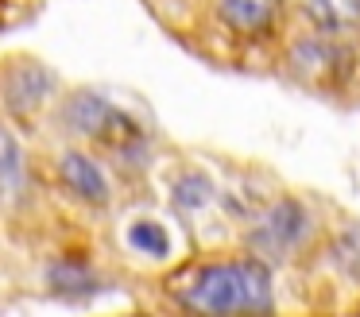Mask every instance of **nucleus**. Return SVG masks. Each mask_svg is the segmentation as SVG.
Returning <instances> with one entry per match:
<instances>
[{
    "mask_svg": "<svg viewBox=\"0 0 360 317\" xmlns=\"http://www.w3.org/2000/svg\"><path fill=\"white\" fill-rule=\"evenodd\" d=\"M58 82L43 62L32 58H16L12 66H4L0 74V105L8 108L12 116H32L55 97Z\"/></svg>",
    "mask_w": 360,
    "mask_h": 317,
    "instance_id": "4",
    "label": "nucleus"
},
{
    "mask_svg": "<svg viewBox=\"0 0 360 317\" xmlns=\"http://www.w3.org/2000/svg\"><path fill=\"white\" fill-rule=\"evenodd\" d=\"M174 298L194 313H267L271 271L264 259H217L186 267L174 278Z\"/></svg>",
    "mask_w": 360,
    "mask_h": 317,
    "instance_id": "1",
    "label": "nucleus"
},
{
    "mask_svg": "<svg viewBox=\"0 0 360 317\" xmlns=\"http://www.w3.org/2000/svg\"><path fill=\"white\" fill-rule=\"evenodd\" d=\"M47 283L55 286V294H66V298H82V294H94L101 290V283H97V271L89 267L86 259H55L47 267Z\"/></svg>",
    "mask_w": 360,
    "mask_h": 317,
    "instance_id": "10",
    "label": "nucleus"
},
{
    "mask_svg": "<svg viewBox=\"0 0 360 317\" xmlns=\"http://www.w3.org/2000/svg\"><path fill=\"white\" fill-rule=\"evenodd\" d=\"M27 193V159L20 139L0 124V201H20Z\"/></svg>",
    "mask_w": 360,
    "mask_h": 317,
    "instance_id": "8",
    "label": "nucleus"
},
{
    "mask_svg": "<svg viewBox=\"0 0 360 317\" xmlns=\"http://www.w3.org/2000/svg\"><path fill=\"white\" fill-rule=\"evenodd\" d=\"M310 232H314L310 209L298 198H279L252 221L248 244H252V252H256V259L279 263V259H290V255L310 240Z\"/></svg>",
    "mask_w": 360,
    "mask_h": 317,
    "instance_id": "3",
    "label": "nucleus"
},
{
    "mask_svg": "<svg viewBox=\"0 0 360 317\" xmlns=\"http://www.w3.org/2000/svg\"><path fill=\"white\" fill-rule=\"evenodd\" d=\"M58 178L70 190V198H78L82 205L105 209L112 201V182L105 174V167L86 151H63L58 155Z\"/></svg>",
    "mask_w": 360,
    "mask_h": 317,
    "instance_id": "6",
    "label": "nucleus"
},
{
    "mask_svg": "<svg viewBox=\"0 0 360 317\" xmlns=\"http://www.w3.org/2000/svg\"><path fill=\"white\" fill-rule=\"evenodd\" d=\"M329 255H333V259L345 267V275L360 278V228L341 232V236H337V244H333V252H329Z\"/></svg>",
    "mask_w": 360,
    "mask_h": 317,
    "instance_id": "13",
    "label": "nucleus"
},
{
    "mask_svg": "<svg viewBox=\"0 0 360 317\" xmlns=\"http://www.w3.org/2000/svg\"><path fill=\"white\" fill-rule=\"evenodd\" d=\"M352 66L349 46L341 43V35H329V31H314V35H302L295 46H290V70L306 82L329 85L333 77H345Z\"/></svg>",
    "mask_w": 360,
    "mask_h": 317,
    "instance_id": "5",
    "label": "nucleus"
},
{
    "mask_svg": "<svg viewBox=\"0 0 360 317\" xmlns=\"http://www.w3.org/2000/svg\"><path fill=\"white\" fill-rule=\"evenodd\" d=\"M221 20L240 35H264L283 12V0H217Z\"/></svg>",
    "mask_w": 360,
    "mask_h": 317,
    "instance_id": "7",
    "label": "nucleus"
},
{
    "mask_svg": "<svg viewBox=\"0 0 360 317\" xmlns=\"http://www.w3.org/2000/svg\"><path fill=\"white\" fill-rule=\"evenodd\" d=\"M124 244L132 247L136 255H143V259H167V255H171V236H167V228L159 221H148V216L128 224Z\"/></svg>",
    "mask_w": 360,
    "mask_h": 317,
    "instance_id": "11",
    "label": "nucleus"
},
{
    "mask_svg": "<svg viewBox=\"0 0 360 317\" xmlns=\"http://www.w3.org/2000/svg\"><path fill=\"white\" fill-rule=\"evenodd\" d=\"M213 198H217V190H213V182L202 170H186V174L171 186V201L182 213H202L205 205H213Z\"/></svg>",
    "mask_w": 360,
    "mask_h": 317,
    "instance_id": "12",
    "label": "nucleus"
},
{
    "mask_svg": "<svg viewBox=\"0 0 360 317\" xmlns=\"http://www.w3.org/2000/svg\"><path fill=\"white\" fill-rule=\"evenodd\" d=\"M63 128H70L74 136L97 143L120 170H143L151 159V139L124 108H117L109 97L101 93L78 89L63 101V112H58Z\"/></svg>",
    "mask_w": 360,
    "mask_h": 317,
    "instance_id": "2",
    "label": "nucleus"
},
{
    "mask_svg": "<svg viewBox=\"0 0 360 317\" xmlns=\"http://www.w3.org/2000/svg\"><path fill=\"white\" fill-rule=\"evenodd\" d=\"M306 20L329 35H349L360 27V0H302Z\"/></svg>",
    "mask_w": 360,
    "mask_h": 317,
    "instance_id": "9",
    "label": "nucleus"
}]
</instances>
